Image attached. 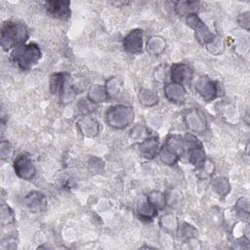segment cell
<instances>
[{"label": "cell", "instance_id": "1", "mask_svg": "<svg viewBox=\"0 0 250 250\" xmlns=\"http://www.w3.org/2000/svg\"><path fill=\"white\" fill-rule=\"evenodd\" d=\"M26 38L27 30L22 23L7 21L3 24L1 30V39L4 49H9L14 45L21 43Z\"/></svg>", "mask_w": 250, "mask_h": 250}, {"label": "cell", "instance_id": "3", "mask_svg": "<svg viewBox=\"0 0 250 250\" xmlns=\"http://www.w3.org/2000/svg\"><path fill=\"white\" fill-rule=\"evenodd\" d=\"M46 9L50 15L55 18L65 20L69 18V2L67 1H50L46 3Z\"/></svg>", "mask_w": 250, "mask_h": 250}, {"label": "cell", "instance_id": "2", "mask_svg": "<svg viewBox=\"0 0 250 250\" xmlns=\"http://www.w3.org/2000/svg\"><path fill=\"white\" fill-rule=\"evenodd\" d=\"M12 58L20 67L26 69L36 63L40 58V51L35 45L21 46L12 53Z\"/></svg>", "mask_w": 250, "mask_h": 250}]
</instances>
